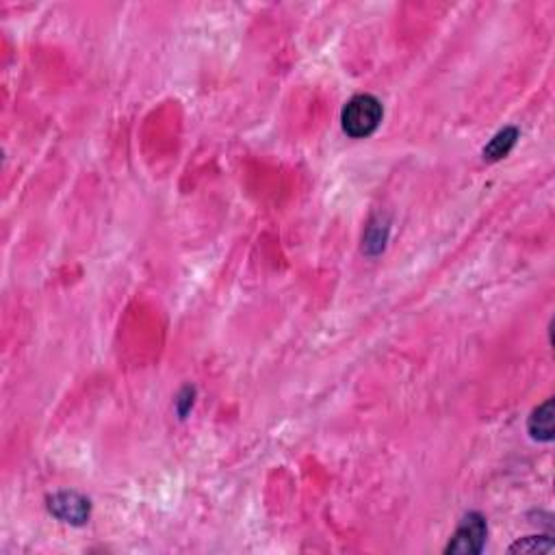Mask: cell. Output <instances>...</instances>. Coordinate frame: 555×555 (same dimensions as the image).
Returning <instances> with one entry per match:
<instances>
[{
    "label": "cell",
    "mask_w": 555,
    "mask_h": 555,
    "mask_svg": "<svg viewBox=\"0 0 555 555\" xmlns=\"http://www.w3.org/2000/svg\"><path fill=\"white\" fill-rule=\"evenodd\" d=\"M382 115L384 109L378 98L371 94L354 96L341 113L343 131L352 139H364L378 131Z\"/></svg>",
    "instance_id": "obj_1"
},
{
    "label": "cell",
    "mask_w": 555,
    "mask_h": 555,
    "mask_svg": "<svg viewBox=\"0 0 555 555\" xmlns=\"http://www.w3.org/2000/svg\"><path fill=\"white\" fill-rule=\"evenodd\" d=\"M486 534L488 525L484 521V517L477 512L466 514L462 518L460 527L456 529V534L451 536L449 544H447L445 553L447 555H475L484 549L486 542Z\"/></svg>",
    "instance_id": "obj_2"
},
{
    "label": "cell",
    "mask_w": 555,
    "mask_h": 555,
    "mask_svg": "<svg viewBox=\"0 0 555 555\" xmlns=\"http://www.w3.org/2000/svg\"><path fill=\"white\" fill-rule=\"evenodd\" d=\"M48 510L59 521L70 523V525H85L90 521L91 503L87 497L79 495V492L64 491L48 497Z\"/></svg>",
    "instance_id": "obj_3"
},
{
    "label": "cell",
    "mask_w": 555,
    "mask_h": 555,
    "mask_svg": "<svg viewBox=\"0 0 555 555\" xmlns=\"http://www.w3.org/2000/svg\"><path fill=\"white\" fill-rule=\"evenodd\" d=\"M529 434H532L534 440H541V443H551L553 440V399H547V402L538 406L534 410L532 416H529Z\"/></svg>",
    "instance_id": "obj_4"
},
{
    "label": "cell",
    "mask_w": 555,
    "mask_h": 555,
    "mask_svg": "<svg viewBox=\"0 0 555 555\" xmlns=\"http://www.w3.org/2000/svg\"><path fill=\"white\" fill-rule=\"evenodd\" d=\"M517 139H518L517 128L514 126L503 128V131L497 132V135L491 139V143L484 148V158H488V161H501V158H506L514 148V143H517Z\"/></svg>",
    "instance_id": "obj_5"
},
{
    "label": "cell",
    "mask_w": 555,
    "mask_h": 555,
    "mask_svg": "<svg viewBox=\"0 0 555 555\" xmlns=\"http://www.w3.org/2000/svg\"><path fill=\"white\" fill-rule=\"evenodd\" d=\"M553 551V542L547 536H527L514 542L510 553H549Z\"/></svg>",
    "instance_id": "obj_6"
}]
</instances>
